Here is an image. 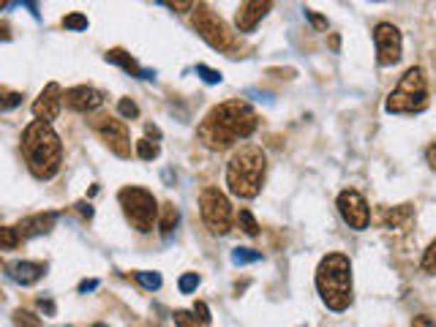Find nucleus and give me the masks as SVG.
Masks as SVG:
<instances>
[{
  "mask_svg": "<svg viewBox=\"0 0 436 327\" xmlns=\"http://www.w3.org/2000/svg\"><path fill=\"white\" fill-rule=\"evenodd\" d=\"M257 126L259 117L254 112V107L240 101V98H232V101L213 107L211 112L205 114V120L199 123L196 134L211 150H226L238 139H248L257 131Z\"/></svg>",
  "mask_w": 436,
  "mask_h": 327,
  "instance_id": "nucleus-1",
  "label": "nucleus"
},
{
  "mask_svg": "<svg viewBox=\"0 0 436 327\" xmlns=\"http://www.w3.org/2000/svg\"><path fill=\"white\" fill-rule=\"evenodd\" d=\"M22 156L28 161L33 178L52 180L60 169V161H63L60 136L52 131L49 123L33 120L31 126L22 131Z\"/></svg>",
  "mask_w": 436,
  "mask_h": 327,
  "instance_id": "nucleus-2",
  "label": "nucleus"
},
{
  "mask_svg": "<svg viewBox=\"0 0 436 327\" xmlns=\"http://www.w3.org/2000/svg\"><path fill=\"white\" fill-rule=\"evenodd\" d=\"M267 172V156L257 145H243L226 164V186L240 199H254L262 191Z\"/></svg>",
  "mask_w": 436,
  "mask_h": 327,
  "instance_id": "nucleus-3",
  "label": "nucleus"
},
{
  "mask_svg": "<svg viewBox=\"0 0 436 327\" xmlns=\"http://www.w3.org/2000/svg\"><path fill=\"white\" fill-rule=\"evenodd\" d=\"M317 289L330 311H346L352 303V262L344 254H327L317 267Z\"/></svg>",
  "mask_w": 436,
  "mask_h": 327,
  "instance_id": "nucleus-4",
  "label": "nucleus"
},
{
  "mask_svg": "<svg viewBox=\"0 0 436 327\" xmlns=\"http://www.w3.org/2000/svg\"><path fill=\"white\" fill-rule=\"evenodd\" d=\"M428 107V80H425V71L412 65L406 68V74L398 80L395 90L385 101V109L390 114H415L422 112Z\"/></svg>",
  "mask_w": 436,
  "mask_h": 327,
  "instance_id": "nucleus-5",
  "label": "nucleus"
},
{
  "mask_svg": "<svg viewBox=\"0 0 436 327\" xmlns=\"http://www.w3.org/2000/svg\"><path fill=\"white\" fill-rule=\"evenodd\" d=\"M117 199H120V208L126 213V218L139 232H150L153 229L156 215H159V202H156V196L150 194L147 188L126 186V188H120Z\"/></svg>",
  "mask_w": 436,
  "mask_h": 327,
  "instance_id": "nucleus-6",
  "label": "nucleus"
},
{
  "mask_svg": "<svg viewBox=\"0 0 436 327\" xmlns=\"http://www.w3.org/2000/svg\"><path fill=\"white\" fill-rule=\"evenodd\" d=\"M194 28L213 49L232 52V49L238 47L235 33L226 28V22L213 11L211 6H194Z\"/></svg>",
  "mask_w": 436,
  "mask_h": 327,
  "instance_id": "nucleus-7",
  "label": "nucleus"
},
{
  "mask_svg": "<svg viewBox=\"0 0 436 327\" xmlns=\"http://www.w3.org/2000/svg\"><path fill=\"white\" fill-rule=\"evenodd\" d=\"M199 210H202V221L208 224L213 235H226L232 229V205L216 186H208L199 194Z\"/></svg>",
  "mask_w": 436,
  "mask_h": 327,
  "instance_id": "nucleus-8",
  "label": "nucleus"
},
{
  "mask_svg": "<svg viewBox=\"0 0 436 327\" xmlns=\"http://www.w3.org/2000/svg\"><path fill=\"white\" fill-rule=\"evenodd\" d=\"M373 44H376V63L379 65H393L401 60L404 38L393 22H379L373 28Z\"/></svg>",
  "mask_w": 436,
  "mask_h": 327,
  "instance_id": "nucleus-9",
  "label": "nucleus"
},
{
  "mask_svg": "<svg viewBox=\"0 0 436 327\" xmlns=\"http://www.w3.org/2000/svg\"><path fill=\"white\" fill-rule=\"evenodd\" d=\"M93 129L96 134L110 145L115 156H120V159H129L131 156V136H129V129H126V123L123 120H115L110 114H101L93 120Z\"/></svg>",
  "mask_w": 436,
  "mask_h": 327,
  "instance_id": "nucleus-10",
  "label": "nucleus"
},
{
  "mask_svg": "<svg viewBox=\"0 0 436 327\" xmlns=\"http://www.w3.org/2000/svg\"><path fill=\"white\" fill-rule=\"evenodd\" d=\"M339 213L352 229H368L371 210H368V202L363 199V194L355 188H346L339 194Z\"/></svg>",
  "mask_w": 436,
  "mask_h": 327,
  "instance_id": "nucleus-11",
  "label": "nucleus"
},
{
  "mask_svg": "<svg viewBox=\"0 0 436 327\" xmlns=\"http://www.w3.org/2000/svg\"><path fill=\"white\" fill-rule=\"evenodd\" d=\"M60 107H63V90H60L58 82H49L47 87L38 93V98L33 101V114L41 123H52L60 114Z\"/></svg>",
  "mask_w": 436,
  "mask_h": 327,
  "instance_id": "nucleus-12",
  "label": "nucleus"
},
{
  "mask_svg": "<svg viewBox=\"0 0 436 327\" xmlns=\"http://www.w3.org/2000/svg\"><path fill=\"white\" fill-rule=\"evenodd\" d=\"M63 101L68 109H74V112H96L98 107L104 104V93L96 90V87H87V85H77V87H68L63 93Z\"/></svg>",
  "mask_w": 436,
  "mask_h": 327,
  "instance_id": "nucleus-13",
  "label": "nucleus"
},
{
  "mask_svg": "<svg viewBox=\"0 0 436 327\" xmlns=\"http://www.w3.org/2000/svg\"><path fill=\"white\" fill-rule=\"evenodd\" d=\"M270 9H273V3H267V0H265V3H262V0H248V3H240L238 14H235V25H238V31L251 33L259 22L267 16Z\"/></svg>",
  "mask_w": 436,
  "mask_h": 327,
  "instance_id": "nucleus-14",
  "label": "nucleus"
},
{
  "mask_svg": "<svg viewBox=\"0 0 436 327\" xmlns=\"http://www.w3.org/2000/svg\"><path fill=\"white\" fill-rule=\"evenodd\" d=\"M58 224V213L47 210V213H36V215H28L16 224V235L19 240H28V237H36V235H47L49 229Z\"/></svg>",
  "mask_w": 436,
  "mask_h": 327,
  "instance_id": "nucleus-15",
  "label": "nucleus"
},
{
  "mask_svg": "<svg viewBox=\"0 0 436 327\" xmlns=\"http://www.w3.org/2000/svg\"><path fill=\"white\" fill-rule=\"evenodd\" d=\"M44 264L41 262H16V264H11V278H14L16 284H22V286H31V284H36L38 278L44 276Z\"/></svg>",
  "mask_w": 436,
  "mask_h": 327,
  "instance_id": "nucleus-16",
  "label": "nucleus"
},
{
  "mask_svg": "<svg viewBox=\"0 0 436 327\" xmlns=\"http://www.w3.org/2000/svg\"><path fill=\"white\" fill-rule=\"evenodd\" d=\"M409 218H412V208H409V205H401V208H382V210H379V227L398 229V227H404Z\"/></svg>",
  "mask_w": 436,
  "mask_h": 327,
  "instance_id": "nucleus-17",
  "label": "nucleus"
},
{
  "mask_svg": "<svg viewBox=\"0 0 436 327\" xmlns=\"http://www.w3.org/2000/svg\"><path fill=\"white\" fill-rule=\"evenodd\" d=\"M107 60H110V63H117L120 68H126V71L134 74V77H145V80H150V71H142V68L137 65V60L131 58L129 52H123V49H110V52H107Z\"/></svg>",
  "mask_w": 436,
  "mask_h": 327,
  "instance_id": "nucleus-18",
  "label": "nucleus"
},
{
  "mask_svg": "<svg viewBox=\"0 0 436 327\" xmlns=\"http://www.w3.org/2000/svg\"><path fill=\"white\" fill-rule=\"evenodd\" d=\"M180 221V210L172 205V202H166V205H161V218H159V229H161L164 235H169L172 229L178 227Z\"/></svg>",
  "mask_w": 436,
  "mask_h": 327,
  "instance_id": "nucleus-19",
  "label": "nucleus"
},
{
  "mask_svg": "<svg viewBox=\"0 0 436 327\" xmlns=\"http://www.w3.org/2000/svg\"><path fill=\"white\" fill-rule=\"evenodd\" d=\"M161 153V147H159V142H153V139H137V156L142 159V161H153L156 156Z\"/></svg>",
  "mask_w": 436,
  "mask_h": 327,
  "instance_id": "nucleus-20",
  "label": "nucleus"
},
{
  "mask_svg": "<svg viewBox=\"0 0 436 327\" xmlns=\"http://www.w3.org/2000/svg\"><path fill=\"white\" fill-rule=\"evenodd\" d=\"M238 224H240V229L248 235V237H257L259 235V224H257V218H254V213L251 210L238 213Z\"/></svg>",
  "mask_w": 436,
  "mask_h": 327,
  "instance_id": "nucleus-21",
  "label": "nucleus"
},
{
  "mask_svg": "<svg viewBox=\"0 0 436 327\" xmlns=\"http://www.w3.org/2000/svg\"><path fill=\"white\" fill-rule=\"evenodd\" d=\"M137 281L150 289V292H156V289H161V273H153V270H139L137 273Z\"/></svg>",
  "mask_w": 436,
  "mask_h": 327,
  "instance_id": "nucleus-22",
  "label": "nucleus"
},
{
  "mask_svg": "<svg viewBox=\"0 0 436 327\" xmlns=\"http://www.w3.org/2000/svg\"><path fill=\"white\" fill-rule=\"evenodd\" d=\"M16 245H19L16 227H0V251H11Z\"/></svg>",
  "mask_w": 436,
  "mask_h": 327,
  "instance_id": "nucleus-23",
  "label": "nucleus"
},
{
  "mask_svg": "<svg viewBox=\"0 0 436 327\" xmlns=\"http://www.w3.org/2000/svg\"><path fill=\"white\" fill-rule=\"evenodd\" d=\"M262 259V254L254 251V248H235L232 251V262L235 264H251V262H259Z\"/></svg>",
  "mask_w": 436,
  "mask_h": 327,
  "instance_id": "nucleus-24",
  "label": "nucleus"
},
{
  "mask_svg": "<svg viewBox=\"0 0 436 327\" xmlns=\"http://www.w3.org/2000/svg\"><path fill=\"white\" fill-rule=\"evenodd\" d=\"M63 28L65 31H87V16L74 11V14L63 16Z\"/></svg>",
  "mask_w": 436,
  "mask_h": 327,
  "instance_id": "nucleus-25",
  "label": "nucleus"
},
{
  "mask_svg": "<svg viewBox=\"0 0 436 327\" xmlns=\"http://www.w3.org/2000/svg\"><path fill=\"white\" fill-rule=\"evenodd\" d=\"M199 281H202V278L196 276V273H183V276H180V281H178V289L183 294H191V292H196Z\"/></svg>",
  "mask_w": 436,
  "mask_h": 327,
  "instance_id": "nucleus-26",
  "label": "nucleus"
},
{
  "mask_svg": "<svg viewBox=\"0 0 436 327\" xmlns=\"http://www.w3.org/2000/svg\"><path fill=\"white\" fill-rule=\"evenodd\" d=\"M117 112L123 114V117H129V120H134V117H139V107L131 98H120L117 101Z\"/></svg>",
  "mask_w": 436,
  "mask_h": 327,
  "instance_id": "nucleus-27",
  "label": "nucleus"
},
{
  "mask_svg": "<svg viewBox=\"0 0 436 327\" xmlns=\"http://www.w3.org/2000/svg\"><path fill=\"white\" fill-rule=\"evenodd\" d=\"M425 273H436V240L428 245V251L422 254V264H420Z\"/></svg>",
  "mask_w": 436,
  "mask_h": 327,
  "instance_id": "nucleus-28",
  "label": "nucleus"
},
{
  "mask_svg": "<svg viewBox=\"0 0 436 327\" xmlns=\"http://www.w3.org/2000/svg\"><path fill=\"white\" fill-rule=\"evenodd\" d=\"M196 74L208 82V85H218V82H221V71H213V68H208V65H202V63L196 65Z\"/></svg>",
  "mask_w": 436,
  "mask_h": 327,
  "instance_id": "nucleus-29",
  "label": "nucleus"
},
{
  "mask_svg": "<svg viewBox=\"0 0 436 327\" xmlns=\"http://www.w3.org/2000/svg\"><path fill=\"white\" fill-rule=\"evenodd\" d=\"M16 325L19 327H41V322H38V316H33L31 311H16Z\"/></svg>",
  "mask_w": 436,
  "mask_h": 327,
  "instance_id": "nucleus-30",
  "label": "nucleus"
},
{
  "mask_svg": "<svg viewBox=\"0 0 436 327\" xmlns=\"http://www.w3.org/2000/svg\"><path fill=\"white\" fill-rule=\"evenodd\" d=\"M19 101H22V96H19V93H0V112H6V109H14V107H19Z\"/></svg>",
  "mask_w": 436,
  "mask_h": 327,
  "instance_id": "nucleus-31",
  "label": "nucleus"
},
{
  "mask_svg": "<svg viewBox=\"0 0 436 327\" xmlns=\"http://www.w3.org/2000/svg\"><path fill=\"white\" fill-rule=\"evenodd\" d=\"M175 325L178 327H196L199 322H196L194 313H188V311H175Z\"/></svg>",
  "mask_w": 436,
  "mask_h": 327,
  "instance_id": "nucleus-32",
  "label": "nucleus"
},
{
  "mask_svg": "<svg viewBox=\"0 0 436 327\" xmlns=\"http://www.w3.org/2000/svg\"><path fill=\"white\" fill-rule=\"evenodd\" d=\"M194 316H196V322H199V325H211V309H208L202 300L194 306Z\"/></svg>",
  "mask_w": 436,
  "mask_h": 327,
  "instance_id": "nucleus-33",
  "label": "nucleus"
},
{
  "mask_svg": "<svg viewBox=\"0 0 436 327\" xmlns=\"http://www.w3.org/2000/svg\"><path fill=\"white\" fill-rule=\"evenodd\" d=\"M412 327H436V319L420 313V316H415V319H412Z\"/></svg>",
  "mask_w": 436,
  "mask_h": 327,
  "instance_id": "nucleus-34",
  "label": "nucleus"
},
{
  "mask_svg": "<svg viewBox=\"0 0 436 327\" xmlns=\"http://www.w3.org/2000/svg\"><path fill=\"white\" fill-rule=\"evenodd\" d=\"M93 289H98L96 278H85V281L80 284V292H93Z\"/></svg>",
  "mask_w": 436,
  "mask_h": 327,
  "instance_id": "nucleus-35",
  "label": "nucleus"
},
{
  "mask_svg": "<svg viewBox=\"0 0 436 327\" xmlns=\"http://www.w3.org/2000/svg\"><path fill=\"white\" fill-rule=\"evenodd\" d=\"M77 210H80V215H85V218H93V208H90L87 202H77Z\"/></svg>",
  "mask_w": 436,
  "mask_h": 327,
  "instance_id": "nucleus-36",
  "label": "nucleus"
},
{
  "mask_svg": "<svg viewBox=\"0 0 436 327\" xmlns=\"http://www.w3.org/2000/svg\"><path fill=\"white\" fill-rule=\"evenodd\" d=\"M306 16L311 19V22H314V25H317V28H327V22H324L319 14H314V11H306Z\"/></svg>",
  "mask_w": 436,
  "mask_h": 327,
  "instance_id": "nucleus-37",
  "label": "nucleus"
},
{
  "mask_svg": "<svg viewBox=\"0 0 436 327\" xmlns=\"http://www.w3.org/2000/svg\"><path fill=\"white\" fill-rule=\"evenodd\" d=\"M425 159H428V164H431V169H436V142L425 150Z\"/></svg>",
  "mask_w": 436,
  "mask_h": 327,
  "instance_id": "nucleus-38",
  "label": "nucleus"
},
{
  "mask_svg": "<svg viewBox=\"0 0 436 327\" xmlns=\"http://www.w3.org/2000/svg\"><path fill=\"white\" fill-rule=\"evenodd\" d=\"M38 306H41V309L47 311L49 316H52V313H55V303H52V300H44V297H41V300H38Z\"/></svg>",
  "mask_w": 436,
  "mask_h": 327,
  "instance_id": "nucleus-39",
  "label": "nucleus"
},
{
  "mask_svg": "<svg viewBox=\"0 0 436 327\" xmlns=\"http://www.w3.org/2000/svg\"><path fill=\"white\" fill-rule=\"evenodd\" d=\"M145 131H147V134H150V136H156V139H159V136H161V131L156 129V126H153V123H147V126H145Z\"/></svg>",
  "mask_w": 436,
  "mask_h": 327,
  "instance_id": "nucleus-40",
  "label": "nucleus"
},
{
  "mask_svg": "<svg viewBox=\"0 0 436 327\" xmlns=\"http://www.w3.org/2000/svg\"><path fill=\"white\" fill-rule=\"evenodd\" d=\"M0 38H3V41H9V38H11V31H9V25H0Z\"/></svg>",
  "mask_w": 436,
  "mask_h": 327,
  "instance_id": "nucleus-41",
  "label": "nucleus"
},
{
  "mask_svg": "<svg viewBox=\"0 0 436 327\" xmlns=\"http://www.w3.org/2000/svg\"><path fill=\"white\" fill-rule=\"evenodd\" d=\"M93 327H107V325H93Z\"/></svg>",
  "mask_w": 436,
  "mask_h": 327,
  "instance_id": "nucleus-42",
  "label": "nucleus"
}]
</instances>
